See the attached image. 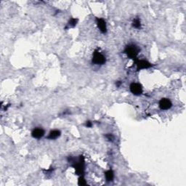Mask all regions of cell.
I'll return each instance as SVG.
<instances>
[{"label": "cell", "mask_w": 186, "mask_h": 186, "mask_svg": "<svg viewBox=\"0 0 186 186\" xmlns=\"http://www.w3.org/2000/svg\"><path fill=\"white\" fill-rule=\"evenodd\" d=\"M68 162L72 164V167L74 168L76 175L79 176H84V168H85V162L83 156H79L78 158L75 157L69 156L68 158Z\"/></svg>", "instance_id": "1"}, {"label": "cell", "mask_w": 186, "mask_h": 186, "mask_svg": "<svg viewBox=\"0 0 186 186\" xmlns=\"http://www.w3.org/2000/svg\"><path fill=\"white\" fill-rule=\"evenodd\" d=\"M139 51H140V50H139V48L136 45L131 44L126 46V47L124 48V53L126 54L129 58L134 60L135 61L138 59V55L139 53Z\"/></svg>", "instance_id": "2"}, {"label": "cell", "mask_w": 186, "mask_h": 186, "mask_svg": "<svg viewBox=\"0 0 186 186\" xmlns=\"http://www.w3.org/2000/svg\"><path fill=\"white\" fill-rule=\"evenodd\" d=\"M106 62V58L103 54H102L99 50H95L93 52V58H92V63L97 66H102L104 65Z\"/></svg>", "instance_id": "3"}, {"label": "cell", "mask_w": 186, "mask_h": 186, "mask_svg": "<svg viewBox=\"0 0 186 186\" xmlns=\"http://www.w3.org/2000/svg\"><path fill=\"white\" fill-rule=\"evenodd\" d=\"M129 90H130V92L133 95H135V96H139L143 92V88H142V86L140 83H137V82H133L129 86Z\"/></svg>", "instance_id": "4"}, {"label": "cell", "mask_w": 186, "mask_h": 186, "mask_svg": "<svg viewBox=\"0 0 186 186\" xmlns=\"http://www.w3.org/2000/svg\"><path fill=\"white\" fill-rule=\"evenodd\" d=\"M135 62L137 66V70L138 71H140V70L142 69H147V68H150L153 66V65L151 63L148 62V60H145L137 59Z\"/></svg>", "instance_id": "5"}, {"label": "cell", "mask_w": 186, "mask_h": 186, "mask_svg": "<svg viewBox=\"0 0 186 186\" xmlns=\"http://www.w3.org/2000/svg\"><path fill=\"white\" fill-rule=\"evenodd\" d=\"M158 105H159L160 109L164 110V111L170 109V108H171V106H172V103H171V100L168 98L161 99Z\"/></svg>", "instance_id": "6"}, {"label": "cell", "mask_w": 186, "mask_h": 186, "mask_svg": "<svg viewBox=\"0 0 186 186\" xmlns=\"http://www.w3.org/2000/svg\"><path fill=\"white\" fill-rule=\"evenodd\" d=\"M96 23L97 28L100 31L101 33L106 34L107 32V26H106V23L104 19L100 18H96Z\"/></svg>", "instance_id": "7"}, {"label": "cell", "mask_w": 186, "mask_h": 186, "mask_svg": "<svg viewBox=\"0 0 186 186\" xmlns=\"http://www.w3.org/2000/svg\"><path fill=\"white\" fill-rule=\"evenodd\" d=\"M44 134H45V131L42 129V128L37 127L34 129V130L32 131L31 136L35 139H40L41 138H43Z\"/></svg>", "instance_id": "8"}, {"label": "cell", "mask_w": 186, "mask_h": 186, "mask_svg": "<svg viewBox=\"0 0 186 186\" xmlns=\"http://www.w3.org/2000/svg\"><path fill=\"white\" fill-rule=\"evenodd\" d=\"M60 131L58 130V129H53V130L50 131V132L49 133L47 138L48 140H56V139H57L60 136Z\"/></svg>", "instance_id": "9"}, {"label": "cell", "mask_w": 186, "mask_h": 186, "mask_svg": "<svg viewBox=\"0 0 186 186\" xmlns=\"http://www.w3.org/2000/svg\"><path fill=\"white\" fill-rule=\"evenodd\" d=\"M105 177H106V181L107 182H112L114 179V173H113V170L109 169L105 172Z\"/></svg>", "instance_id": "10"}, {"label": "cell", "mask_w": 186, "mask_h": 186, "mask_svg": "<svg viewBox=\"0 0 186 186\" xmlns=\"http://www.w3.org/2000/svg\"><path fill=\"white\" fill-rule=\"evenodd\" d=\"M132 26L135 28H138V29L141 28V22H140V18H135L134 20H133Z\"/></svg>", "instance_id": "11"}, {"label": "cell", "mask_w": 186, "mask_h": 186, "mask_svg": "<svg viewBox=\"0 0 186 186\" xmlns=\"http://www.w3.org/2000/svg\"><path fill=\"white\" fill-rule=\"evenodd\" d=\"M77 23H78V19L72 18L70 19L69 21H68V26L69 27H71V28H74V27L77 26Z\"/></svg>", "instance_id": "12"}, {"label": "cell", "mask_w": 186, "mask_h": 186, "mask_svg": "<svg viewBox=\"0 0 186 186\" xmlns=\"http://www.w3.org/2000/svg\"><path fill=\"white\" fill-rule=\"evenodd\" d=\"M78 185H81V186H84V185H87V183H86V181L85 180V179H84V176L79 177V181H78Z\"/></svg>", "instance_id": "13"}, {"label": "cell", "mask_w": 186, "mask_h": 186, "mask_svg": "<svg viewBox=\"0 0 186 186\" xmlns=\"http://www.w3.org/2000/svg\"><path fill=\"white\" fill-rule=\"evenodd\" d=\"M105 138H106V140H107L108 141H110V142L113 141V140H114V136H113L112 134H111V133L106 134V135H105Z\"/></svg>", "instance_id": "14"}, {"label": "cell", "mask_w": 186, "mask_h": 186, "mask_svg": "<svg viewBox=\"0 0 186 186\" xmlns=\"http://www.w3.org/2000/svg\"><path fill=\"white\" fill-rule=\"evenodd\" d=\"M85 126H86V127H88V128L92 127V126H93V123L90 122V121H87V122H86Z\"/></svg>", "instance_id": "15"}, {"label": "cell", "mask_w": 186, "mask_h": 186, "mask_svg": "<svg viewBox=\"0 0 186 186\" xmlns=\"http://www.w3.org/2000/svg\"><path fill=\"white\" fill-rule=\"evenodd\" d=\"M121 84H122V82H120V81H117L116 83V85L117 87H119Z\"/></svg>", "instance_id": "16"}]
</instances>
